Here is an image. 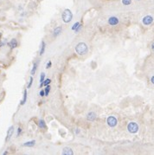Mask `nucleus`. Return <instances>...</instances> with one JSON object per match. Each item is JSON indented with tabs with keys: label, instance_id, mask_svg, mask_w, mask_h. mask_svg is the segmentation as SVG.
<instances>
[{
	"label": "nucleus",
	"instance_id": "f257e3e1",
	"mask_svg": "<svg viewBox=\"0 0 154 155\" xmlns=\"http://www.w3.org/2000/svg\"><path fill=\"white\" fill-rule=\"evenodd\" d=\"M75 51L77 54H79L80 56L85 55L87 53V46L85 42H79L75 47Z\"/></svg>",
	"mask_w": 154,
	"mask_h": 155
},
{
	"label": "nucleus",
	"instance_id": "f03ea898",
	"mask_svg": "<svg viewBox=\"0 0 154 155\" xmlns=\"http://www.w3.org/2000/svg\"><path fill=\"white\" fill-rule=\"evenodd\" d=\"M62 20L64 23H69L70 22V21L72 20V18H73V14H72L71 10H69V9L64 10L62 15Z\"/></svg>",
	"mask_w": 154,
	"mask_h": 155
},
{
	"label": "nucleus",
	"instance_id": "7ed1b4c3",
	"mask_svg": "<svg viewBox=\"0 0 154 155\" xmlns=\"http://www.w3.org/2000/svg\"><path fill=\"white\" fill-rule=\"evenodd\" d=\"M127 129H128V131H129L130 133H135L138 132L139 126H138V124L135 123V122H130L127 126Z\"/></svg>",
	"mask_w": 154,
	"mask_h": 155
},
{
	"label": "nucleus",
	"instance_id": "20e7f679",
	"mask_svg": "<svg viewBox=\"0 0 154 155\" xmlns=\"http://www.w3.org/2000/svg\"><path fill=\"white\" fill-rule=\"evenodd\" d=\"M108 121V126L111 127H114L117 125V120H116V118L114 116H109L108 118V121Z\"/></svg>",
	"mask_w": 154,
	"mask_h": 155
},
{
	"label": "nucleus",
	"instance_id": "39448f33",
	"mask_svg": "<svg viewBox=\"0 0 154 155\" xmlns=\"http://www.w3.org/2000/svg\"><path fill=\"white\" fill-rule=\"evenodd\" d=\"M153 22V17L151 16H146L144 18H143V24L145 25H149L152 23Z\"/></svg>",
	"mask_w": 154,
	"mask_h": 155
},
{
	"label": "nucleus",
	"instance_id": "423d86ee",
	"mask_svg": "<svg viewBox=\"0 0 154 155\" xmlns=\"http://www.w3.org/2000/svg\"><path fill=\"white\" fill-rule=\"evenodd\" d=\"M13 133H14V127L11 126V127H9V129L7 130V136H6V141L10 140V137L12 136Z\"/></svg>",
	"mask_w": 154,
	"mask_h": 155
},
{
	"label": "nucleus",
	"instance_id": "0eeeda50",
	"mask_svg": "<svg viewBox=\"0 0 154 155\" xmlns=\"http://www.w3.org/2000/svg\"><path fill=\"white\" fill-rule=\"evenodd\" d=\"M108 24H111V25H116V24H119V19L116 16H111L108 19Z\"/></svg>",
	"mask_w": 154,
	"mask_h": 155
},
{
	"label": "nucleus",
	"instance_id": "6e6552de",
	"mask_svg": "<svg viewBox=\"0 0 154 155\" xmlns=\"http://www.w3.org/2000/svg\"><path fill=\"white\" fill-rule=\"evenodd\" d=\"M87 121H93L94 120L96 119L95 113H93V112H90V113H88V114H87Z\"/></svg>",
	"mask_w": 154,
	"mask_h": 155
},
{
	"label": "nucleus",
	"instance_id": "1a4fd4ad",
	"mask_svg": "<svg viewBox=\"0 0 154 155\" xmlns=\"http://www.w3.org/2000/svg\"><path fill=\"white\" fill-rule=\"evenodd\" d=\"M62 154L63 155H72L73 154V151L69 147H64L62 150Z\"/></svg>",
	"mask_w": 154,
	"mask_h": 155
},
{
	"label": "nucleus",
	"instance_id": "9d476101",
	"mask_svg": "<svg viewBox=\"0 0 154 155\" xmlns=\"http://www.w3.org/2000/svg\"><path fill=\"white\" fill-rule=\"evenodd\" d=\"M8 45L10 47L11 49H14L17 46V42H16V39H12V40H10V42L8 43Z\"/></svg>",
	"mask_w": 154,
	"mask_h": 155
},
{
	"label": "nucleus",
	"instance_id": "9b49d317",
	"mask_svg": "<svg viewBox=\"0 0 154 155\" xmlns=\"http://www.w3.org/2000/svg\"><path fill=\"white\" fill-rule=\"evenodd\" d=\"M35 144H36V141L35 140L28 141V142H25V143L23 144V147H34Z\"/></svg>",
	"mask_w": 154,
	"mask_h": 155
},
{
	"label": "nucleus",
	"instance_id": "f8f14e48",
	"mask_svg": "<svg viewBox=\"0 0 154 155\" xmlns=\"http://www.w3.org/2000/svg\"><path fill=\"white\" fill-rule=\"evenodd\" d=\"M27 101V90L25 89L24 91H23V100L21 101L20 104L21 105H24L25 102H26Z\"/></svg>",
	"mask_w": 154,
	"mask_h": 155
},
{
	"label": "nucleus",
	"instance_id": "ddd939ff",
	"mask_svg": "<svg viewBox=\"0 0 154 155\" xmlns=\"http://www.w3.org/2000/svg\"><path fill=\"white\" fill-rule=\"evenodd\" d=\"M62 32V27H57V28L55 29V30H54V36H57L58 35H60Z\"/></svg>",
	"mask_w": 154,
	"mask_h": 155
},
{
	"label": "nucleus",
	"instance_id": "4468645a",
	"mask_svg": "<svg viewBox=\"0 0 154 155\" xmlns=\"http://www.w3.org/2000/svg\"><path fill=\"white\" fill-rule=\"evenodd\" d=\"M38 127H40V128H42V129L46 128V124H45V122H44V121H43V120H40V121H39Z\"/></svg>",
	"mask_w": 154,
	"mask_h": 155
},
{
	"label": "nucleus",
	"instance_id": "2eb2a0df",
	"mask_svg": "<svg viewBox=\"0 0 154 155\" xmlns=\"http://www.w3.org/2000/svg\"><path fill=\"white\" fill-rule=\"evenodd\" d=\"M45 46H46V44H45V42L43 41V42H42V47H41V50H40V56H42V55L44 54Z\"/></svg>",
	"mask_w": 154,
	"mask_h": 155
},
{
	"label": "nucleus",
	"instance_id": "dca6fc26",
	"mask_svg": "<svg viewBox=\"0 0 154 155\" xmlns=\"http://www.w3.org/2000/svg\"><path fill=\"white\" fill-rule=\"evenodd\" d=\"M44 77H45V74H44V73H42V75H41V77H40V87H41V88L43 86Z\"/></svg>",
	"mask_w": 154,
	"mask_h": 155
},
{
	"label": "nucleus",
	"instance_id": "f3484780",
	"mask_svg": "<svg viewBox=\"0 0 154 155\" xmlns=\"http://www.w3.org/2000/svg\"><path fill=\"white\" fill-rule=\"evenodd\" d=\"M37 65H38V63H35L34 65H33V68H32V70H31V75H34L36 71H37Z\"/></svg>",
	"mask_w": 154,
	"mask_h": 155
},
{
	"label": "nucleus",
	"instance_id": "a211bd4d",
	"mask_svg": "<svg viewBox=\"0 0 154 155\" xmlns=\"http://www.w3.org/2000/svg\"><path fill=\"white\" fill-rule=\"evenodd\" d=\"M132 3V0H122V4L125 5H129Z\"/></svg>",
	"mask_w": 154,
	"mask_h": 155
},
{
	"label": "nucleus",
	"instance_id": "6ab92c4d",
	"mask_svg": "<svg viewBox=\"0 0 154 155\" xmlns=\"http://www.w3.org/2000/svg\"><path fill=\"white\" fill-rule=\"evenodd\" d=\"M49 91H50V86H48L47 85L46 86V89H45V95H49Z\"/></svg>",
	"mask_w": 154,
	"mask_h": 155
},
{
	"label": "nucleus",
	"instance_id": "aec40b11",
	"mask_svg": "<svg viewBox=\"0 0 154 155\" xmlns=\"http://www.w3.org/2000/svg\"><path fill=\"white\" fill-rule=\"evenodd\" d=\"M80 26H81V24H80V23H75V24H74V26H73V28H72V30H75L76 29L79 28Z\"/></svg>",
	"mask_w": 154,
	"mask_h": 155
},
{
	"label": "nucleus",
	"instance_id": "412c9836",
	"mask_svg": "<svg viewBox=\"0 0 154 155\" xmlns=\"http://www.w3.org/2000/svg\"><path fill=\"white\" fill-rule=\"evenodd\" d=\"M50 82H51V80H50V79H47V80H45L44 82H43V85L47 86V85H49Z\"/></svg>",
	"mask_w": 154,
	"mask_h": 155
},
{
	"label": "nucleus",
	"instance_id": "4be33fe9",
	"mask_svg": "<svg viewBox=\"0 0 154 155\" xmlns=\"http://www.w3.org/2000/svg\"><path fill=\"white\" fill-rule=\"evenodd\" d=\"M32 82H33V78L32 77H31L30 78V82H29V84H28V89H30L31 87V85H32Z\"/></svg>",
	"mask_w": 154,
	"mask_h": 155
},
{
	"label": "nucleus",
	"instance_id": "5701e85b",
	"mask_svg": "<svg viewBox=\"0 0 154 155\" xmlns=\"http://www.w3.org/2000/svg\"><path fill=\"white\" fill-rule=\"evenodd\" d=\"M51 67V62H49V63H47V66H46V68L47 69H49Z\"/></svg>",
	"mask_w": 154,
	"mask_h": 155
},
{
	"label": "nucleus",
	"instance_id": "b1692460",
	"mask_svg": "<svg viewBox=\"0 0 154 155\" xmlns=\"http://www.w3.org/2000/svg\"><path fill=\"white\" fill-rule=\"evenodd\" d=\"M21 132H22V129H21L20 127H19V128L17 129V136H18V135L20 134V133H21Z\"/></svg>",
	"mask_w": 154,
	"mask_h": 155
},
{
	"label": "nucleus",
	"instance_id": "393cba45",
	"mask_svg": "<svg viewBox=\"0 0 154 155\" xmlns=\"http://www.w3.org/2000/svg\"><path fill=\"white\" fill-rule=\"evenodd\" d=\"M44 94H45L44 91H41V92H40V95H41V96H44Z\"/></svg>",
	"mask_w": 154,
	"mask_h": 155
},
{
	"label": "nucleus",
	"instance_id": "a878e982",
	"mask_svg": "<svg viewBox=\"0 0 154 155\" xmlns=\"http://www.w3.org/2000/svg\"><path fill=\"white\" fill-rule=\"evenodd\" d=\"M151 81H152V83H153V84H154V75H153V76L152 77V79H151Z\"/></svg>",
	"mask_w": 154,
	"mask_h": 155
},
{
	"label": "nucleus",
	"instance_id": "bb28decb",
	"mask_svg": "<svg viewBox=\"0 0 154 155\" xmlns=\"http://www.w3.org/2000/svg\"><path fill=\"white\" fill-rule=\"evenodd\" d=\"M152 50L154 51V42L152 44Z\"/></svg>",
	"mask_w": 154,
	"mask_h": 155
},
{
	"label": "nucleus",
	"instance_id": "cd10ccee",
	"mask_svg": "<svg viewBox=\"0 0 154 155\" xmlns=\"http://www.w3.org/2000/svg\"><path fill=\"white\" fill-rule=\"evenodd\" d=\"M79 129H76V130H75V133H79Z\"/></svg>",
	"mask_w": 154,
	"mask_h": 155
},
{
	"label": "nucleus",
	"instance_id": "c85d7f7f",
	"mask_svg": "<svg viewBox=\"0 0 154 155\" xmlns=\"http://www.w3.org/2000/svg\"><path fill=\"white\" fill-rule=\"evenodd\" d=\"M2 45H3V43H2V42H0V47L2 46Z\"/></svg>",
	"mask_w": 154,
	"mask_h": 155
}]
</instances>
